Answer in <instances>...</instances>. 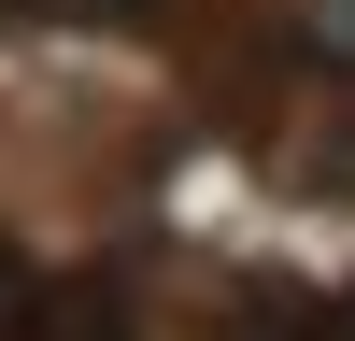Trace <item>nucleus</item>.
I'll use <instances>...</instances> for the list:
<instances>
[{"instance_id":"3","label":"nucleus","mask_w":355,"mask_h":341,"mask_svg":"<svg viewBox=\"0 0 355 341\" xmlns=\"http://www.w3.org/2000/svg\"><path fill=\"white\" fill-rule=\"evenodd\" d=\"M28 284H43V270H28L15 242H0V327H15V313H28Z\"/></svg>"},{"instance_id":"2","label":"nucleus","mask_w":355,"mask_h":341,"mask_svg":"<svg viewBox=\"0 0 355 341\" xmlns=\"http://www.w3.org/2000/svg\"><path fill=\"white\" fill-rule=\"evenodd\" d=\"M256 341H355V284H284L256 313Z\"/></svg>"},{"instance_id":"1","label":"nucleus","mask_w":355,"mask_h":341,"mask_svg":"<svg viewBox=\"0 0 355 341\" xmlns=\"http://www.w3.org/2000/svg\"><path fill=\"white\" fill-rule=\"evenodd\" d=\"M0 341H128V313H114L100 284H28V313Z\"/></svg>"}]
</instances>
